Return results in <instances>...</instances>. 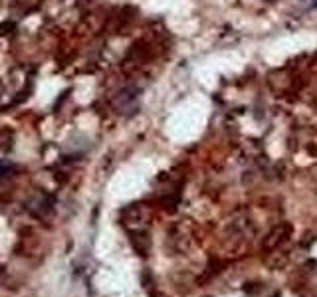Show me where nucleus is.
Segmentation results:
<instances>
[{
	"label": "nucleus",
	"mask_w": 317,
	"mask_h": 297,
	"mask_svg": "<svg viewBox=\"0 0 317 297\" xmlns=\"http://www.w3.org/2000/svg\"><path fill=\"white\" fill-rule=\"evenodd\" d=\"M288 232H292V228H290V226H286V224H284V226H280L276 232H272L270 236L266 238L264 248H266V250H276L280 244H284V242H286V238L284 236H288Z\"/></svg>",
	"instance_id": "1"
}]
</instances>
